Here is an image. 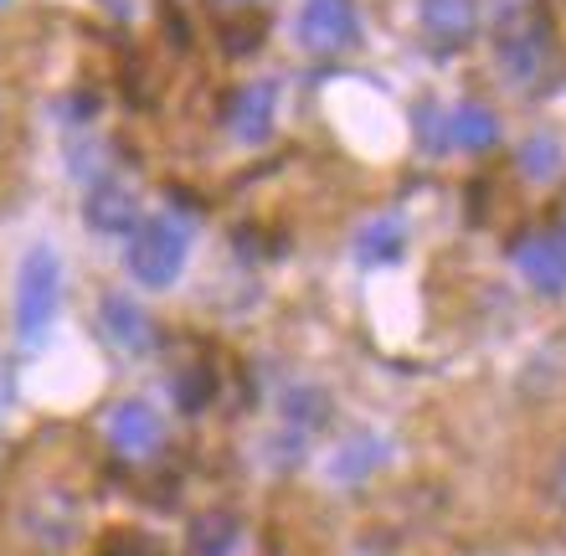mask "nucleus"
Segmentation results:
<instances>
[{"label": "nucleus", "instance_id": "a211bd4d", "mask_svg": "<svg viewBox=\"0 0 566 556\" xmlns=\"http://www.w3.org/2000/svg\"><path fill=\"white\" fill-rule=\"evenodd\" d=\"M211 391H217V387H211L207 371H186V376L176 381V402L186 407V412H201V407L211 402Z\"/></svg>", "mask_w": 566, "mask_h": 556}, {"label": "nucleus", "instance_id": "9b49d317", "mask_svg": "<svg viewBox=\"0 0 566 556\" xmlns=\"http://www.w3.org/2000/svg\"><path fill=\"white\" fill-rule=\"evenodd\" d=\"M515 263H521L525 284L541 294H562L566 289V242L562 232H536V238L515 242Z\"/></svg>", "mask_w": 566, "mask_h": 556}, {"label": "nucleus", "instance_id": "0eeeda50", "mask_svg": "<svg viewBox=\"0 0 566 556\" xmlns=\"http://www.w3.org/2000/svg\"><path fill=\"white\" fill-rule=\"evenodd\" d=\"M83 222L93 232H104V238H129L145 222L135 181H124V176H93L88 196H83Z\"/></svg>", "mask_w": 566, "mask_h": 556}, {"label": "nucleus", "instance_id": "dca6fc26", "mask_svg": "<svg viewBox=\"0 0 566 556\" xmlns=\"http://www.w3.org/2000/svg\"><path fill=\"white\" fill-rule=\"evenodd\" d=\"M402 253H407V222L402 217H376V222H366L356 232V258L366 263V269H376V263H397Z\"/></svg>", "mask_w": 566, "mask_h": 556}, {"label": "nucleus", "instance_id": "2eb2a0df", "mask_svg": "<svg viewBox=\"0 0 566 556\" xmlns=\"http://www.w3.org/2000/svg\"><path fill=\"white\" fill-rule=\"evenodd\" d=\"M186 546L191 556H232L242 546V526L232 511H207L196 515L191 531H186Z\"/></svg>", "mask_w": 566, "mask_h": 556}, {"label": "nucleus", "instance_id": "20e7f679", "mask_svg": "<svg viewBox=\"0 0 566 556\" xmlns=\"http://www.w3.org/2000/svg\"><path fill=\"white\" fill-rule=\"evenodd\" d=\"M62 300V258L52 248H31L15 269V340L42 346Z\"/></svg>", "mask_w": 566, "mask_h": 556}, {"label": "nucleus", "instance_id": "9d476101", "mask_svg": "<svg viewBox=\"0 0 566 556\" xmlns=\"http://www.w3.org/2000/svg\"><path fill=\"white\" fill-rule=\"evenodd\" d=\"M273 119H279V93H273V83H248V88H238L232 108H227V129H232L238 145H263V139L273 135Z\"/></svg>", "mask_w": 566, "mask_h": 556}, {"label": "nucleus", "instance_id": "7ed1b4c3", "mask_svg": "<svg viewBox=\"0 0 566 556\" xmlns=\"http://www.w3.org/2000/svg\"><path fill=\"white\" fill-rule=\"evenodd\" d=\"M186 258H191V222L165 211V217H145V222L129 232V248H124V269L139 289H176L180 273H186Z\"/></svg>", "mask_w": 566, "mask_h": 556}, {"label": "nucleus", "instance_id": "f8f14e48", "mask_svg": "<svg viewBox=\"0 0 566 556\" xmlns=\"http://www.w3.org/2000/svg\"><path fill=\"white\" fill-rule=\"evenodd\" d=\"M283 428L289 433H319L329 418H335V397H329L319 381H294V387L283 391Z\"/></svg>", "mask_w": 566, "mask_h": 556}, {"label": "nucleus", "instance_id": "1a4fd4ad", "mask_svg": "<svg viewBox=\"0 0 566 556\" xmlns=\"http://www.w3.org/2000/svg\"><path fill=\"white\" fill-rule=\"evenodd\" d=\"M418 21L438 52H463L479 31V0H418Z\"/></svg>", "mask_w": 566, "mask_h": 556}, {"label": "nucleus", "instance_id": "f257e3e1", "mask_svg": "<svg viewBox=\"0 0 566 556\" xmlns=\"http://www.w3.org/2000/svg\"><path fill=\"white\" fill-rule=\"evenodd\" d=\"M494 62L521 88H536L556 67V36L541 0H494Z\"/></svg>", "mask_w": 566, "mask_h": 556}, {"label": "nucleus", "instance_id": "4468645a", "mask_svg": "<svg viewBox=\"0 0 566 556\" xmlns=\"http://www.w3.org/2000/svg\"><path fill=\"white\" fill-rule=\"evenodd\" d=\"M448 129H453V145L469 155H484L500 145V114H494L490 104H479V98H463V104L453 108Z\"/></svg>", "mask_w": 566, "mask_h": 556}, {"label": "nucleus", "instance_id": "6ab92c4d", "mask_svg": "<svg viewBox=\"0 0 566 556\" xmlns=\"http://www.w3.org/2000/svg\"><path fill=\"white\" fill-rule=\"evenodd\" d=\"M552 505L566 515V449L552 459Z\"/></svg>", "mask_w": 566, "mask_h": 556}, {"label": "nucleus", "instance_id": "ddd939ff", "mask_svg": "<svg viewBox=\"0 0 566 556\" xmlns=\"http://www.w3.org/2000/svg\"><path fill=\"white\" fill-rule=\"evenodd\" d=\"M381 459H387V443H381L376 433H356V438H345V443H335L325 474L335 484H360L381 469Z\"/></svg>", "mask_w": 566, "mask_h": 556}, {"label": "nucleus", "instance_id": "6e6552de", "mask_svg": "<svg viewBox=\"0 0 566 556\" xmlns=\"http://www.w3.org/2000/svg\"><path fill=\"white\" fill-rule=\"evenodd\" d=\"M98 325H104V340L124 356H149V350L160 346V325L149 315L139 300L129 294H104L98 300Z\"/></svg>", "mask_w": 566, "mask_h": 556}, {"label": "nucleus", "instance_id": "f03ea898", "mask_svg": "<svg viewBox=\"0 0 566 556\" xmlns=\"http://www.w3.org/2000/svg\"><path fill=\"white\" fill-rule=\"evenodd\" d=\"M15 531L31 552L42 556H62L73 552L83 536V495L67 480H42L31 484L21 505H15Z\"/></svg>", "mask_w": 566, "mask_h": 556}, {"label": "nucleus", "instance_id": "39448f33", "mask_svg": "<svg viewBox=\"0 0 566 556\" xmlns=\"http://www.w3.org/2000/svg\"><path fill=\"white\" fill-rule=\"evenodd\" d=\"M294 36L310 57H340L360 42L356 0H304L294 21Z\"/></svg>", "mask_w": 566, "mask_h": 556}, {"label": "nucleus", "instance_id": "423d86ee", "mask_svg": "<svg viewBox=\"0 0 566 556\" xmlns=\"http://www.w3.org/2000/svg\"><path fill=\"white\" fill-rule=\"evenodd\" d=\"M104 438L124 464H145V459H155L165 449V418L145 397H124V402H114L104 412Z\"/></svg>", "mask_w": 566, "mask_h": 556}, {"label": "nucleus", "instance_id": "f3484780", "mask_svg": "<svg viewBox=\"0 0 566 556\" xmlns=\"http://www.w3.org/2000/svg\"><path fill=\"white\" fill-rule=\"evenodd\" d=\"M556 166H562V145H556V139H546V135H536L521 150V170H525V176H541V181H546V176H556Z\"/></svg>", "mask_w": 566, "mask_h": 556}]
</instances>
